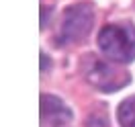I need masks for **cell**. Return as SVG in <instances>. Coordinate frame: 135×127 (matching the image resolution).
Listing matches in <instances>:
<instances>
[{"mask_svg": "<svg viewBox=\"0 0 135 127\" xmlns=\"http://www.w3.org/2000/svg\"><path fill=\"white\" fill-rule=\"evenodd\" d=\"M94 25V10L90 4H74L64 12L57 31L59 45H74L86 39Z\"/></svg>", "mask_w": 135, "mask_h": 127, "instance_id": "3", "label": "cell"}, {"mask_svg": "<svg viewBox=\"0 0 135 127\" xmlns=\"http://www.w3.org/2000/svg\"><path fill=\"white\" fill-rule=\"evenodd\" d=\"M117 119L121 127H135V94L129 96L119 105L117 109Z\"/></svg>", "mask_w": 135, "mask_h": 127, "instance_id": "5", "label": "cell"}, {"mask_svg": "<svg viewBox=\"0 0 135 127\" xmlns=\"http://www.w3.org/2000/svg\"><path fill=\"white\" fill-rule=\"evenodd\" d=\"M41 68L43 70L47 68V55H45V53H41Z\"/></svg>", "mask_w": 135, "mask_h": 127, "instance_id": "6", "label": "cell"}, {"mask_svg": "<svg viewBox=\"0 0 135 127\" xmlns=\"http://www.w3.org/2000/svg\"><path fill=\"white\" fill-rule=\"evenodd\" d=\"M102 55L115 64H129L135 59V27L131 23H110L98 33Z\"/></svg>", "mask_w": 135, "mask_h": 127, "instance_id": "1", "label": "cell"}, {"mask_svg": "<svg viewBox=\"0 0 135 127\" xmlns=\"http://www.w3.org/2000/svg\"><path fill=\"white\" fill-rule=\"evenodd\" d=\"M41 121L43 127H66L72 121V113L57 96H41Z\"/></svg>", "mask_w": 135, "mask_h": 127, "instance_id": "4", "label": "cell"}, {"mask_svg": "<svg viewBox=\"0 0 135 127\" xmlns=\"http://www.w3.org/2000/svg\"><path fill=\"white\" fill-rule=\"evenodd\" d=\"M82 74L94 88L102 92H115L129 84V74L125 70L117 68L104 59H98L96 55H86V59L82 62Z\"/></svg>", "mask_w": 135, "mask_h": 127, "instance_id": "2", "label": "cell"}]
</instances>
